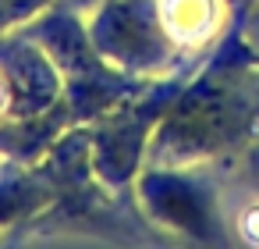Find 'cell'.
<instances>
[{"instance_id": "obj_1", "label": "cell", "mask_w": 259, "mask_h": 249, "mask_svg": "<svg viewBox=\"0 0 259 249\" xmlns=\"http://www.w3.org/2000/svg\"><path fill=\"white\" fill-rule=\"evenodd\" d=\"M64 125V79L54 57L29 36L0 40V139L15 153L22 143L50 146Z\"/></svg>"}, {"instance_id": "obj_2", "label": "cell", "mask_w": 259, "mask_h": 249, "mask_svg": "<svg viewBox=\"0 0 259 249\" xmlns=\"http://www.w3.org/2000/svg\"><path fill=\"white\" fill-rule=\"evenodd\" d=\"M156 25L160 11L142 0H107L89 22V40L103 61L135 68L156 54Z\"/></svg>"}, {"instance_id": "obj_3", "label": "cell", "mask_w": 259, "mask_h": 249, "mask_svg": "<svg viewBox=\"0 0 259 249\" xmlns=\"http://www.w3.org/2000/svg\"><path fill=\"white\" fill-rule=\"evenodd\" d=\"M163 32H170L178 43H195L209 32L213 4L209 0H160L156 4Z\"/></svg>"}, {"instance_id": "obj_4", "label": "cell", "mask_w": 259, "mask_h": 249, "mask_svg": "<svg viewBox=\"0 0 259 249\" xmlns=\"http://www.w3.org/2000/svg\"><path fill=\"white\" fill-rule=\"evenodd\" d=\"M50 199V189L32 182V178H18V182H0V228H8L29 214H36L43 203Z\"/></svg>"}, {"instance_id": "obj_5", "label": "cell", "mask_w": 259, "mask_h": 249, "mask_svg": "<svg viewBox=\"0 0 259 249\" xmlns=\"http://www.w3.org/2000/svg\"><path fill=\"white\" fill-rule=\"evenodd\" d=\"M50 0H0V32L18 25V22H29L32 15H39Z\"/></svg>"}]
</instances>
